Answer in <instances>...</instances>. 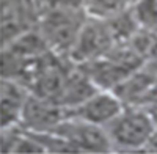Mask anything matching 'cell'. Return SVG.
<instances>
[{
	"label": "cell",
	"mask_w": 157,
	"mask_h": 154,
	"mask_svg": "<svg viewBox=\"0 0 157 154\" xmlns=\"http://www.w3.org/2000/svg\"><path fill=\"white\" fill-rule=\"evenodd\" d=\"M113 151H141L152 145L157 134L154 113L140 106H126L105 126Z\"/></svg>",
	"instance_id": "obj_1"
},
{
	"label": "cell",
	"mask_w": 157,
	"mask_h": 154,
	"mask_svg": "<svg viewBox=\"0 0 157 154\" xmlns=\"http://www.w3.org/2000/svg\"><path fill=\"white\" fill-rule=\"evenodd\" d=\"M86 19L88 13L83 10L49 8L41 11L35 29L50 52L69 58Z\"/></svg>",
	"instance_id": "obj_2"
},
{
	"label": "cell",
	"mask_w": 157,
	"mask_h": 154,
	"mask_svg": "<svg viewBox=\"0 0 157 154\" xmlns=\"http://www.w3.org/2000/svg\"><path fill=\"white\" fill-rule=\"evenodd\" d=\"M66 142L74 152H112V143L105 127L88 123L85 120L69 117L63 120L54 131Z\"/></svg>",
	"instance_id": "obj_3"
},
{
	"label": "cell",
	"mask_w": 157,
	"mask_h": 154,
	"mask_svg": "<svg viewBox=\"0 0 157 154\" xmlns=\"http://www.w3.org/2000/svg\"><path fill=\"white\" fill-rule=\"evenodd\" d=\"M68 117H69L68 109H64L63 106L50 99L32 93L27 101V106L24 109L19 124L30 132L44 134V132H52Z\"/></svg>",
	"instance_id": "obj_4"
},
{
	"label": "cell",
	"mask_w": 157,
	"mask_h": 154,
	"mask_svg": "<svg viewBox=\"0 0 157 154\" xmlns=\"http://www.w3.org/2000/svg\"><path fill=\"white\" fill-rule=\"evenodd\" d=\"M124 107H126L124 101L118 96L116 91L99 88L88 99H85L82 104L71 109L69 115L105 127Z\"/></svg>",
	"instance_id": "obj_5"
},
{
	"label": "cell",
	"mask_w": 157,
	"mask_h": 154,
	"mask_svg": "<svg viewBox=\"0 0 157 154\" xmlns=\"http://www.w3.org/2000/svg\"><path fill=\"white\" fill-rule=\"evenodd\" d=\"M32 91L27 85L19 80L2 79V99H0V112H2V127L16 126L21 123L24 109Z\"/></svg>",
	"instance_id": "obj_6"
},
{
	"label": "cell",
	"mask_w": 157,
	"mask_h": 154,
	"mask_svg": "<svg viewBox=\"0 0 157 154\" xmlns=\"http://www.w3.org/2000/svg\"><path fill=\"white\" fill-rule=\"evenodd\" d=\"M135 0H86V13L93 17L112 19L129 11Z\"/></svg>",
	"instance_id": "obj_7"
},
{
	"label": "cell",
	"mask_w": 157,
	"mask_h": 154,
	"mask_svg": "<svg viewBox=\"0 0 157 154\" xmlns=\"http://www.w3.org/2000/svg\"><path fill=\"white\" fill-rule=\"evenodd\" d=\"M39 11L49 8H63V10H83L86 11V0H36Z\"/></svg>",
	"instance_id": "obj_8"
}]
</instances>
